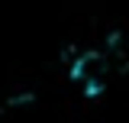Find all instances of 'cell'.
<instances>
[{
    "mask_svg": "<svg viewBox=\"0 0 129 123\" xmlns=\"http://www.w3.org/2000/svg\"><path fill=\"white\" fill-rule=\"evenodd\" d=\"M74 78H78L90 94L100 91L103 81H107V58H103L100 52H84V55L74 62Z\"/></svg>",
    "mask_w": 129,
    "mask_h": 123,
    "instance_id": "cell-1",
    "label": "cell"
}]
</instances>
